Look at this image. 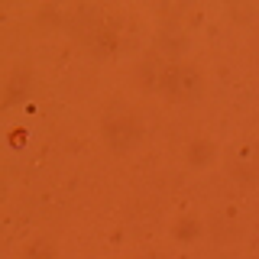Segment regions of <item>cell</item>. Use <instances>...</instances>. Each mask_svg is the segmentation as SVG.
<instances>
[{
	"mask_svg": "<svg viewBox=\"0 0 259 259\" xmlns=\"http://www.w3.org/2000/svg\"><path fill=\"white\" fill-rule=\"evenodd\" d=\"M162 84H165V91L172 94V97H182V101H188V97L198 94L201 78H198V71H194V68H188V65H175V68L165 71Z\"/></svg>",
	"mask_w": 259,
	"mask_h": 259,
	"instance_id": "1",
	"label": "cell"
},
{
	"mask_svg": "<svg viewBox=\"0 0 259 259\" xmlns=\"http://www.w3.org/2000/svg\"><path fill=\"white\" fill-rule=\"evenodd\" d=\"M198 230H201L198 221H182V224L175 227V237L178 240H194V237H198Z\"/></svg>",
	"mask_w": 259,
	"mask_h": 259,
	"instance_id": "4",
	"label": "cell"
},
{
	"mask_svg": "<svg viewBox=\"0 0 259 259\" xmlns=\"http://www.w3.org/2000/svg\"><path fill=\"white\" fill-rule=\"evenodd\" d=\"M104 140H107L110 149L123 152L140 140V126H136V120H130V117H110L107 123H104Z\"/></svg>",
	"mask_w": 259,
	"mask_h": 259,
	"instance_id": "2",
	"label": "cell"
},
{
	"mask_svg": "<svg viewBox=\"0 0 259 259\" xmlns=\"http://www.w3.org/2000/svg\"><path fill=\"white\" fill-rule=\"evenodd\" d=\"M214 143H207V140H198V143H191V149H188V156H191V165H210L214 162Z\"/></svg>",
	"mask_w": 259,
	"mask_h": 259,
	"instance_id": "3",
	"label": "cell"
}]
</instances>
